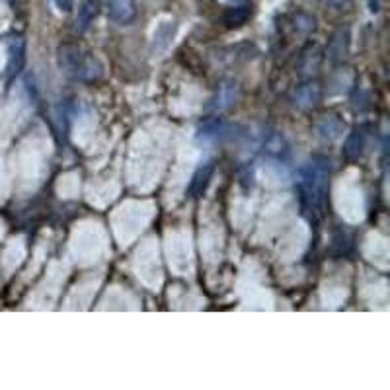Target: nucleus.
<instances>
[{
	"label": "nucleus",
	"mask_w": 390,
	"mask_h": 390,
	"mask_svg": "<svg viewBox=\"0 0 390 390\" xmlns=\"http://www.w3.org/2000/svg\"><path fill=\"white\" fill-rule=\"evenodd\" d=\"M174 33H176L174 22H164L162 26H158V30L154 32V41H152L154 51H166L172 44Z\"/></svg>",
	"instance_id": "obj_12"
},
{
	"label": "nucleus",
	"mask_w": 390,
	"mask_h": 390,
	"mask_svg": "<svg viewBox=\"0 0 390 390\" xmlns=\"http://www.w3.org/2000/svg\"><path fill=\"white\" fill-rule=\"evenodd\" d=\"M59 65L65 75L73 76L82 82H92L104 75V66L92 55H84L80 47L66 44L59 49Z\"/></svg>",
	"instance_id": "obj_2"
},
{
	"label": "nucleus",
	"mask_w": 390,
	"mask_h": 390,
	"mask_svg": "<svg viewBox=\"0 0 390 390\" xmlns=\"http://www.w3.org/2000/svg\"><path fill=\"white\" fill-rule=\"evenodd\" d=\"M295 30L301 33H310L316 30V20L315 16H310V14H306V12H299L297 16H295Z\"/></svg>",
	"instance_id": "obj_14"
},
{
	"label": "nucleus",
	"mask_w": 390,
	"mask_h": 390,
	"mask_svg": "<svg viewBox=\"0 0 390 390\" xmlns=\"http://www.w3.org/2000/svg\"><path fill=\"white\" fill-rule=\"evenodd\" d=\"M100 12V0H82L76 16V32L84 33Z\"/></svg>",
	"instance_id": "obj_9"
},
{
	"label": "nucleus",
	"mask_w": 390,
	"mask_h": 390,
	"mask_svg": "<svg viewBox=\"0 0 390 390\" xmlns=\"http://www.w3.org/2000/svg\"><path fill=\"white\" fill-rule=\"evenodd\" d=\"M246 135V131L239 127V125H230V123H225V121L213 120L201 125L197 129V141L199 142H230V141H239Z\"/></svg>",
	"instance_id": "obj_3"
},
{
	"label": "nucleus",
	"mask_w": 390,
	"mask_h": 390,
	"mask_svg": "<svg viewBox=\"0 0 390 390\" xmlns=\"http://www.w3.org/2000/svg\"><path fill=\"white\" fill-rule=\"evenodd\" d=\"M57 6L65 12L73 10V0H57Z\"/></svg>",
	"instance_id": "obj_15"
},
{
	"label": "nucleus",
	"mask_w": 390,
	"mask_h": 390,
	"mask_svg": "<svg viewBox=\"0 0 390 390\" xmlns=\"http://www.w3.org/2000/svg\"><path fill=\"white\" fill-rule=\"evenodd\" d=\"M349 44H351V35H349V28H340L328 45V59L332 63H342L349 53Z\"/></svg>",
	"instance_id": "obj_8"
},
{
	"label": "nucleus",
	"mask_w": 390,
	"mask_h": 390,
	"mask_svg": "<svg viewBox=\"0 0 390 390\" xmlns=\"http://www.w3.org/2000/svg\"><path fill=\"white\" fill-rule=\"evenodd\" d=\"M328 178H330V160L324 156H313L299 170V189L301 201L306 211L322 213L328 197Z\"/></svg>",
	"instance_id": "obj_1"
},
{
	"label": "nucleus",
	"mask_w": 390,
	"mask_h": 390,
	"mask_svg": "<svg viewBox=\"0 0 390 390\" xmlns=\"http://www.w3.org/2000/svg\"><path fill=\"white\" fill-rule=\"evenodd\" d=\"M322 98V88L318 82H306L295 90L292 94V104L299 109H310L315 108L316 104Z\"/></svg>",
	"instance_id": "obj_7"
},
{
	"label": "nucleus",
	"mask_w": 390,
	"mask_h": 390,
	"mask_svg": "<svg viewBox=\"0 0 390 390\" xmlns=\"http://www.w3.org/2000/svg\"><path fill=\"white\" fill-rule=\"evenodd\" d=\"M137 16L135 0H108V18L113 24H131Z\"/></svg>",
	"instance_id": "obj_5"
},
{
	"label": "nucleus",
	"mask_w": 390,
	"mask_h": 390,
	"mask_svg": "<svg viewBox=\"0 0 390 390\" xmlns=\"http://www.w3.org/2000/svg\"><path fill=\"white\" fill-rule=\"evenodd\" d=\"M230 6H236V4H246L248 0H227Z\"/></svg>",
	"instance_id": "obj_18"
},
{
	"label": "nucleus",
	"mask_w": 390,
	"mask_h": 390,
	"mask_svg": "<svg viewBox=\"0 0 390 390\" xmlns=\"http://www.w3.org/2000/svg\"><path fill=\"white\" fill-rule=\"evenodd\" d=\"M213 174H215V162H213V160L201 164V166L197 168V172L194 174V178H192L189 194L194 195V197H199V195L203 194L205 187L209 185V180L213 178Z\"/></svg>",
	"instance_id": "obj_10"
},
{
	"label": "nucleus",
	"mask_w": 390,
	"mask_h": 390,
	"mask_svg": "<svg viewBox=\"0 0 390 390\" xmlns=\"http://www.w3.org/2000/svg\"><path fill=\"white\" fill-rule=\"evenodd\" d=\"M365 149V127H358L353 133H349L344 145V156L347 160H358Z\"/></svg>",
	"instance_id": "obj_11"
},
{
	"label": "nucleus",
	"mask_w": 390,
	"mask_h": 390,
	"mask_svg": "<svg viewBox=\"0 0 390 390\" xmlns=\"http://www.w3.org/2000/svg\"><path fill=\"white\" fill-rule=\"evenodd\" d=\"M240 98V86L234 82V80H225L221 82L217 88V92L213 94V98L209 100L207 104V111L209 113H223L230 109Z\"/></svg>",
	"instance_id": "obj_4"
},
{
	"label": "nucleus",
	"mask_w": 390,
	"mask_h": 390,
	"mask_svg": "<svg viewBox=\"0 0 390 390\" xmlns=\"http://www.w3.org/2000/svg\"><path fill=\"white\" fill-rule=\"evenodd\" d=\"M330 6H344V4H347L349 0H326Z\"/></svg>",
	"instance_id": "obj_17"
},
{
	"label": "nucleus",
	"mask_w": 390,
	"mask_h": 390,
	"mask_svg": "<svg viewBox=\"0 0 390 390\" xmlns=\"http://www.w3.org/2000/svg\"><path fill=\"white\" fill-rule=\"evenodd\" d=\"M344 129H346V123L340 120L337 115H334V113L322 115L320 120L316 121V135L326 142L340 139L344 135Z\"/></svg>",
	"instance_id": "obj_6"
},
{
	"label": "nucleus",
	"mask_w": 390,
	"mask_h": 390,
	"mask_svg": "<svg viewBox=\"0 0 390 390\" xmlns=\"http://www.w3.org/2000/svg\"><path fill=\"white\" fill-rule=\"evenodd\" d=\"M250 18V6L246 4H236L232 8H228L223 16V22L227 28H240L242 24L248 22Z\"/></svg>",
	"instance_id": "obj_13"
},
{
	"label": "nucleus",
	"mask_w": 390,
	"mask_h": 390,
	"mask_svg": "<svg viewBox=\"0 0 390 390\" xmlns=\"http://www.w3.org/2000/svg\"><path fill=\"white\" fill-rule=\"evenodd\" d=\"M369 10L373 12V14H377L380 10L379 0H369Z\"/></svg>",
	"instance_id": "obj_16"
}]
</instances>
